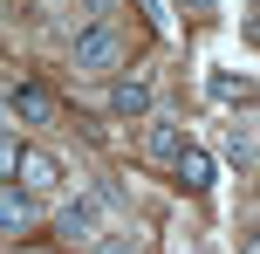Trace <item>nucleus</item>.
<instances>
[{"instance_id": "obj_1", "label": "nucleus", "mask_w": 260, "mask_h": 254, "mask_svg": "<svg viewBox=\"0 0 260 254\" xmlns=\"http://www.w3.org/2000/svg\"><path fill=\"white\" fill-rule=\"evenodd\" d=\"M117 220H123V200L110 186H96V192H82V200L62 213V241H89L96 247L103 234H117Z\"/></svg>"}, {"instance_id": "obj_2", "label": "nucleus", "mask_w": 260, "mask_h": 254, "mask_svg": "<svg viewBox=\"0 0 260 254\" xmlns=\"http://www.w3.org/2000/svg\"><path fill=\"white\" fill-rule=\"evenodd\" d=\"M123 62V35L110 21H96V27H82L76 35V69H89V76H103V69H117Z\"/></svg>"}, {"instance_id": "obj_3", "label": "nucleus", "mask_w": 260, "mask_h": 254, "mask_svg": "<svg viewBox=\"0 0 260 254\" xmlns=\"http://www.w3.org/2000/svg\"><path fill=\"white\" fill-rule=\"evenodd\" d=\"M14 179H21V186H35V192H55L62 186V158H55V151H41V145H14Z\"/></svg>"}, {"instance_id": "obj_4", "label": "nucleus", "mask_w": 260, "mask_h": 254, "mask_svg": "<svg viewBox=\"0 0 260 254\" xmlns=\"http://www.w3.org/2000/svg\"><path fill=\"white\" fill-rule=\"evenodd\" d=\"M7 110H14V117H27V124H48V117H55V96L41 90L35 76H21V82L7 90Z\"/></svg>"}, {"instance_id": "obj_5", "label": "nucleus", "mask_w": 260, "mask_h": 254, "mask_svg": "<svg viewBox=\"0 0 260 254\" xmlns=\"http://www.w3.org/2000/svg\"><path fill=\"white\" fill-rule=\"evenodd\" d=\"M185 145H192V137H185V131H178L171 117H151V124H144V151H151V158L178 165V158H185Z\"/></svg>"}, {"instance_id": "obj_6", "label": "nucleus", "mask_w": 260, "mask_h": 254, "mask_svg": "<svg viewBox=\"0 0 260 254\" xmlns=\"http://www.w3.org/2000/svg\"><path fill=\"white\" fill-rule=\"evenodd\" d=\"M110 110H117V117H144V110H151V82L144 76H117L110 82Z\"/></svg>"}, {"instance_id": "obj_7", "label": "nucleus", "mask_w": 260, "mask_h": 254, "mask_svg": "<svg viewBox=\"0 0 260 254\" xmlns=\"http://www.w3.org/2000/svg\"><path fill=\"white\" fill-rule=\"evenodd\" d=\"M178 179H185L192 192H206V186H212V151H206V145H185V158H178Z\"/></svg>"}, {"instance_id": "obj_8", "label": "nucleus", "mask_w": 260, "mask_h": 254, "mask_svg": "<svg viewBox=\"0 0 260 254\" xmlns=\"http://www.w3.org/2000/svg\"><path fill=\"white\" fill-rule=\"evenodd\" d=\"M0 220H7V227H27V220H35V186H21V179H14L7 200H0Z\"/></svg>"}, {"instance_id": "obj_9", "label": "nucleus", "mask_w": 260, "mask_h": 254, "mask_svg": "<svg viewBox=\"0 0 260 254\" xmlns=\"http://www.w3.org/2000/svg\"><path fill=\"white\" fill-rule=\"evenodd\" d=\"M212 96H219V103H253L260 90H253L247 76H212Z\"/></svg>"}, {"instance_id": "obj_10", "label": "nucleus", "mask_w": 260, "mask_h": 254, "mask_svg": "<svg viewBox=\"0 0 260 254\" xmlns=\"http://www.w3.org/2000/svg\"><path fill=\"white\" fill-rule=\"evenodd\" d=\"M96 254H144V247H137V234L117 227V234H103V241H96Z\"/></svg>"}, {"instance_id": "obj_11", "label": "nucleus", "mask_w": 260, "mask_h": 254, "mask_svg": "<svg viewBox=\"0 0 260 254\" xmlns=\"http://www.w3.org/2000/svg\"><path fill=\"white\" fill-rule=\"evenodd\" d=\"M110 7H117V0H89V14H110Z\"/></svg>"}, {"instance_id": "obj_12", "label": "nucleus", "mask_w": 260, "mask_h": 254, "mask_svg": "<svg viewBox=\"0 0 260 254\" xmlns=\"http://www.w3.org/2000/svg\"><path fill=\"white\" fill-rule=\"evenodd\" d=\"M247 254H260V234H253V241H247Z\"/></svg>"}, {"instance_id": "obj_13", "label": "nucleus", "mask_w": 260, "mask_h": 254, "mask_svg": "<svg viewBox=\"0 0 260 254\" xmlns=\"http://www.w3.org/2000/svg\"><path fill=\"white\" fill-rule=\"evenodd\" d=\"M185 7H212V0H185Z\"/></svg>"}]
</instances>
